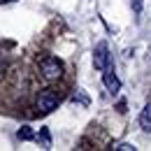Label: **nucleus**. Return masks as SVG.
Instances as JSON below:
<instances>
[{"mask_svg": "<svg viewBox=\"0 0 151 151\" xmlns=\"http://www.w3.org/2000/svg\"><path fill=\"white\" fill-rule=\"evenodd\" d=\"M40 77L44 79V81H58L60 77H63V63L58 60L56 56H44L40 60Z\"/></svg>", "mask_w": 151, "mask_h": 151, "instance_id": "1", "label": "nucleus"}, {"mask_svg": "<svg viewBox=\"0 0 151 151\" xmlns=\"http://www.w3.org/2000/svg\"><path fill=\"white\" fill-rule=\"evenodd\" d=\"M58 102H60V98H58L56 91H51V88H44V91H40L37 93V100H35V109L40 114H49L54 112L58 107Z\"/></svg>", "mask_w": 151, "mask_h": 151, "instance_id": "2", "label": "nucleus"}, {"mask_svg": "<svg viewBox=\"0 0 151 151\" xmlns=\"http://www.w3.org/2000/svg\"><path fill=\"white\" fill-rule=\"evenodd\" d=\"M93 65H95V70H105V68L109 65V49H107L105 42H100V44L95 47V51H93Z\"/></svg>", "mask_w": 151, "mask_h": 151, "instance_id": "3", "label": "nucleus"}, {"mask_svg": "<svg viewBox=\"0 0 151 151\" xmlns=\"http://www.w3.org/2000/svg\"><path fill=\"white\" fill-rule=\"evenodd\" d=\"M102 84L107 86V91H109V93H116V91L121 88V81H119V77L114 75L112 65H107V68L102 70Z\"/></svg>", "mask_w": 151, "mask_h": 151, "instance_id": "4", "label": "nucleus"}, {"mask_svg": "<svg viewBox=\"0 0 151 151\" xmlns=\"http://www.w3.org/2000/svg\"><path fill=\"white\" fill-rule=\"evenodd\" d=\"M139 126H142L144 132H151V102L142 109V114H139Z\"/></svg>", "mask_w": 151, "mask_h": 151, "instance_id": "5", "label": "nucleus"}, {"mask_svg": "<svg viewBox=\"0 0 151 151\" xmlns=\"http://www.w3.org/2000/svg\"><path fill=\"white\" fill-rule=\"evenodd\" d=\"M30 137H33V132L28 130V128H21L19 130V139H30Z\"/></svg>", "mask_w": 151, "mask_h": 151, "instance_id": "6", "label": "nucleus"}, {"mask_svg": "<svg viewBox=\"0 0 151 151\" xmlns=\"http://www.w3.org/2000/svg\"><path fill=\"white\" fill-rule=\"evenodd\" d=\"M114 149H123V151H130V149H135V147H132V144H126V142H123V144H116Z\"/></svg>", "mask_w": 151, "mask_h": 151, "instance_id": "7", "label": "nucleus"}, {"mask_svg": "<svg viewBox=\"0 0 151 151\" xmlns=\"http://www.w3.org/2000/svg\"><path fill=\"white\" fill-rule=\"evenodd\" d=\"M0 2H9V0H0Z\"/></svg>", "mask_w": 151, "mask_h": 151, "instance_id": "8", "label": "nucleus"}]
</instances>
